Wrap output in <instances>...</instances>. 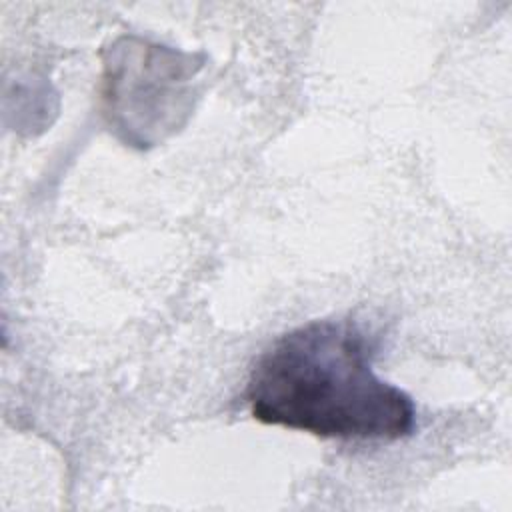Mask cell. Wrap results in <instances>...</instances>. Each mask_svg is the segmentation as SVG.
<instances>
[{
	"instance_id": "1",
	"label": "cell",
	"mask_w": 512,
	"mask_h": 512,
	"mask_svg": "<svg viewBox=\"0 0 512 512\" xmlns=\"http://www.w3.org/2000/svg\"><path fill=\"white\" fill-rule=\"evenodd\" d=\"M246 402L262 424L322 438L412 434V398L372 370V344L352 320H312L282 334L254 364Z\"/></svg>"
}]
</instances>
